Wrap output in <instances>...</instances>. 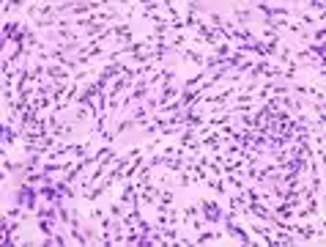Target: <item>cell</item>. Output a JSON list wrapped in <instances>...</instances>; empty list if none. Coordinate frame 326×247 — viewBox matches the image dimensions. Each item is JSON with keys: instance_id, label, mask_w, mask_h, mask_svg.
<instances>
[{"instance_id": "2", "label": "cell", "mask_w": 326, "mask_h": 247, "mask_svg": "<svg viewBox=\"0 0 326 247\" xmlns=\"http://www.w3.org/2000/svg\"><path fill=\"white\" fill-rule=\"evenodd\" d=\"M222 223H225V231H228V233L239 236V242H241V244H252V236H249V233L244 231L239 223H236V211H230V215H225V217H222Z\"/></svg>"}, {"instance_id": "4", "label": "cell", "mask_w": 326, "mask_h": 247, "mask_svg": "<svg viewBox=\"0 0 326 247\" xmlns=\"http://www.w3.org/2000/svg\"><path fill=\"white\" fill-rule=\"evenodd\" d=\"M44 75H47V80H52V83H63V80H69V72H63L55 63H47Z\"/></svg>"}, {"instance_id": "1", "label": "cell", "mask_w": 326, "mask_h": 247, "mask_svg": "<svg viewBox=\"0 0 326 247\" xmlns=\"http://www.w3.org/2000/svg\"><path fill=\"white\" fill-rule=\"evenodd\" d=\"M39 198H42V195H39V190H30L28 184H22V187L14 192V203L22 206V209H28V211H36Z\"/></svg>"}, {"instance_id": "3", "label": "cell", "mask_w": 326, "mask_h": 247, "mask_svg": "<svg viewBox=\"0 0 326 247\" xmlns=\"http://www.w3.org/2000/svg\"><path fill=\"white\" fill-rule=\"evenodd\" d=\"M200 209H203V220H206L208 225L222 223V217H225V211L220 209V203H216V201H208V198L200 203Z\"/></svg>"}, {"instance_id": "6", "label": "cell", "mask_w": 326, "mask_h": 247, "mask_svg": "<svg viewBox=\"0 0 326 247\" xmlns=\"http://www.w3.org/2000/svg\"><path fill=\"white\" fill-rule=\"evenodd\" d=\"M173 77H175V72H173V69H162V72H156V75H154L151 83H154V85H162V88H165V85H170V83H173Z\"/></svg>"}, {"instance_id": "8", "label": "cell", "mask_w": 326, "mask_h": 247, "mask_svg": "<svg viewBox=\"0 0 326 247\" xmlns=\"http://www.w3.org/2000/svg\"><path fill=\"white\" fill-rule=\"evenodd\" d=\"M211 239H220V233H214V231H206V228H203V233L198 236V244H203V242H211Z\"/></svg>"}, {"instance_id": "7", "label": "cell", "mask_w": 326, "mask_h": 247, "mask_svg": "<svg viewBox=\"0 0 326 247\" xmlns=\"http://www.w3.org/2000/svg\"><path fill=\"white\" fill-rule=\"evenodd\" d=\"M280 102L285 104V108H288L291 113H299V110H302V102H299V99H291V96H282L280 99Z\"/></svg>"}, {"instance_id": "5", "label": "cell", "mask_w": 326, "mask_h": 247, "mask_svg": "<svg viewBox=\"0 0 326 247\" xmlns=\"http://www.w3.org/2000/svg\"><path fill=\"white\" fill-rule=\"evenodd\" d=\"M146 93H148V83H142V80H140L137 88H134V93H132V96H129L126 102H124V108H134V102H140V99L146 96Z\"/></svg>"}]
</instances>
